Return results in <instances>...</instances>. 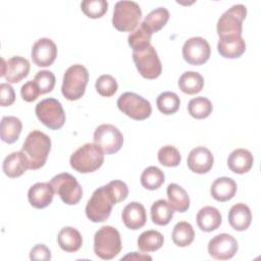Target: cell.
Masks as SVG:
<instances>
[{
    "label": "cell",
    "instance_id": "obj_1",
    "mask_svg": "<svg viewBox=\"0 0 261 261\" xmlns=\"http://www.w3.org/2000/svg\"><path fill=\"white\" fill-rule=\"evenodd\" d=\"M120 200L114 193L110 184L102 186L94 191L92 197L86 206V215L92 222L106 221L113 205L119 203Z\"/></svg>",
    "mask_w": 261,
    "mask_h": 261
},
{
    "label": "cell",
    "instance_id": "obj_2",
    "mask_svg": "<svg viewBox=\"0 0 261 261\" xmlns=\"http://www.w3.org/2000/svg\"><path fill=\"white\" fill-rule=\"evenodd\" d=\"M50 150L51 139L49 136L38 129L31 132L21 147V151L28 160L29 169L36 170L43 167Z\"/></svg>",
    "mask_w": 261,
    "mask_h": 261
},
{
    "label": "cell",
    "instance_id": "obj_3",
    "mask_svg": "<svg viewBox=\"0 0 261 261\" xmlns=\"http://www.w3.org/2000/svg\"><path fill=\"white\" fill-rule=\"evenodd\" d=\"M104 162V152L95 143H86L75 150L69 159L70 166L80 173H90L99 169Z\"/></svg>",
    "mask_w": 261,
    "mask_h": 261
},
{
    "label": "cell",
    "instance_id": "obj_4",
    "mask_svg": "<svg viewBox=\"0 0 261 261\" xmlns=\"http://www.w3.org/2000/svg\"><path fill=\"white\" fill-rule=\"evenodd\" d=\"M121 248L120 234L115 227L104 225L96 231L94 237V252L99 258L103 260L113 259L120 253Z\"/></svg>",
    "mask_w": 261,
    "mask_h": 261
},
{
    "label": "cell",
    "instance_id": "obj_5",
    "mask_svg": "<svg viewBox=\"0 0 261 261\" xmlns=\"http://www.w3.org/2000/svg\"><path fill=\"white\" fill-rule=\"evenodd\" d=\"M89 82V71L82 64L69 66L63 75L61 92L65 99L76 101L85 94Z\"/></svg>",
    "mask_w": 261,
    "mask_h": 261
},
{
    "label": "cell",
    "instance_id": "obj_6",
    "mask_svg": "<svg viewBox=\"0 0 261 261\" xmlns=\"http://www.w3.org/2000/svg\"><path fill=\"white\" fill-rule=\"evenodd\" d=\"M142 10L137 2L118 1L115 3L112 24L119 32H133L139 24Z\"/></svg>",
    "mask_w": 261,
    "mask_h": 261
},
{
    "label": "cell",
    "instance_id": "obj_7",
    "mask_svg": "<svg viewBox=\"0 0 261 261\" xmlns=\"http://www.w3.org/2000/svg\"><path fill=\"white\" fill-rule=\"evenodd\" d=\"M247 15V8L243 4H236L226 10L217 21L219 38L242 37L243 21Z\"/></svg>",
    "mask_w": 261,
    "mask_h": 261
},
{
    "label": "cell",
    "instance_id": "obj_8",
    "mask_svg": "<svg viewBox=\"0 0 261 261\" xmlns=\"http://www.w3.org/2000/svg\"><path fill=\"white\" fill-rule=\"evenodd\" d=\"M55 194L67 205L77 204L83 197V189L76 178L67 172L59 173L50 180Z\"/></svg>",
    "mask_w": 261,
    "mask_h": 261
},
{
    "label": "cell",
    "instance_id": "obj_9",
    "mask_svg": "<svg viewBox=\"0 0 261 261\" xmlns=\"http://www.w3.org/2000/svg\"><path fill=\"white\" fill-rule=\"evenodd\" d=\"M38 119L48 128L59 129L65 122V113L61 103L54 98L40 101L35 109Z\"/></svg>",
    "mask_w": 261,
    "mask_h": 261
},
{
    "label": "cell",
    "instance_id": "obj_10",
    "mask_svg": "<svg viewBox=\"0 0 261 261\" xmlns=\"http://www.w3.org/2000/svg\"><path fill=\"white\" fill-rule=\"evenodd\" d=\"M117 107L126 116L135 120H144L152 112L150 102L133 92L121 94L117 99Z\"/></svg>",
    "mask_w": 261,
    "mask_h": 261
},
{
    "label": "cell",
    "instance_id": "obj_11",
    "mask_svg": "<svg viewBox=\"0 0 261 261\" xmlns=\"http://www.w3.org/2000/svg\"><path fill=\"white\" fill-rule=\"evenodd\" d=\"M133 60L139 73L148 80L157 79L162 71V65L155 48L150 45L141 51H133Z\"/></svg>",
    "mask_w": 261,
    "mask_h": 261
},
{
    "label": "cell",
    "instance_id": "obj_12",
    "mask_svg": "<svg viewBox=\"0 0 261 261\" xmlns=\"http://www.w3.org/2000/svg\"><path fill=\"white\" fill-rule=\"evenodd\" d=\"M94 143L98 145L104 153L114 154L121 149L123 136L116 126L104 123L95 129Z\"/></svg>",
    "mask_w": 261,
    "mask_h": 261
},
{
    "label": "cell",
    "instance_id": "obj_13",
    "mask_svg": "<svg viewBox=\"0 0 261 261\" xmlns=\"http://www.w3.org/2000/svg\"><path fill=\"white\" fill-rule=\"evenodd\" d=\"M211 49L209 43L201 37L188 39L182 46V57L191 65H202L210 57Z\"/></svg>",
    "mask_w": 261,
    "mask_h": 261
},
{
    "label": "cell",
    "instance_id": "obj_14",
    "mask_svg": "<svg viewBox=\"0 0 261 261\" xmlns=\"http://www.w3.org/2000/svg\"><path fill=\"white\" fill-rule=\"evenodd\" d=\"M238 251L237 240L228 233H219L208 243L209 255L217 260H228Z\"/></svg>",
    "mask_w": 261,
    "mask_h": 261
},
{
    "label": "cell",
    "instance_id": "obj_15",
    "mask_svg": "<svg viewBox=\"0 0 261 261\" xmlns=\"http://www.w3.org/2000/svg\"><path fill=\"white\" fill-rule=\"evenodd\" d=\"M31 57L39 67L50 66L57 57V47L49 38H41L32 47Z\"/></svg>",
    "mask_w": 261,
    "mask_h": 261
},
{
    "label": "cell",
    "instance_id": "obj_16",
    "mask_svg": "<svg viewBox=\"0 0 261 261\" xmlns=\"http://www.w3.org/2000/svg\"><path fill=\"white\" fill-rule=\"evenodd\" d=\"M1 76H4L6 82L15 84L28 76L30 72V62L28 59L21 56H13L7 61L3 58Z\"/></svg>",
    "mask_w": 261,
    "mask_h": 261
},
{
    "label": "cell",
    "instance_id": "obj_17",
    "mask_svg": "<svg viewBox=\"0 0 261 261\" xmlns=\"http://www.w3.org/2000/svg\"><path fill=\"white\" fill-rule=\"evenodd\" d=\"M214 158L209 149L203 146H199L191 150L188 155L187 164L191 171L204 174L207 173L213 166Z\"/></svg>",
    "mask_w": 261,
    "mask_h": 261
},
{
    "label": "cell",
    "instance_id": "obj_18",
    "mask_svg": "<svg viewBox=\"0 0 261 261\" xmlns=\"http://www.w3.org/2000/svg\"><path fill=\"white\" fill-rule=\"evenodd\" d=\"M54 194L50 182H37L30 188L28 199L33 207L43 209L51 204Z\"/></svg>",
    "mask_w": 261,
    "mask_h": 261
},
{
    "label": "cell",
    "instance_id": "obj_19",
    "mask_svg": "<svg viewBox=\"0 0 261 261\" xmlns=\"http://www.w3.org/2000/svg\"><path fill=\"white\" fill-rule=\"evenodd\" d=\"M121 219L127 228L137 230L146 224V209L139 202H130L123 208Z\"/></svg>",
    "mask_w": 261,
    "mask_h": 261
},
{
    "label": "cell",
    "instance_id": "obj_20",
    "mask_svg": "<svg viewBox=\"0 0 261 261\" xmlns=\"http://www.w3.org/2000/svg\"><path fill=\"white\" fill-rule=\"evenodd\" d=\"M254 158L249 150L239 148L233 150L227 158L228 168L238 174L248 172L253 166Z\"/></svg>",
    "mask_w": 261,
    "mask_h": 261
},
{
    "label": "cell",
    "instance_id": "obj_21",
    "mask_svg": "<svg viewBox=\"0 0 261 261\" xmlns=\"http://www.w3.org/2000/svg\"><path fill=\"white\" fill-rule=\"evenodd\" d=\"M217 50L222 57L234 59L241 57L245 53L246 43L242 37L219 38Z\"/></svg>",
    "mask_w": 261,
    "mask_h": 261
},
{
    "label": "cell",
    "instance_id": "obj_22",
    "mask_svg": "<svg viewBox=\"0 0 261 261\" xmlns=\"http://www.w3.org/2000/svg\"><path fill=\"white\" fill-rule=\"evenodd\" d=\"M3 172L11 178L18 177L22 175L27 169H29L28 160L22 153V151L12 152L3 161L2 165Z\"/></svg>",
    "mask_w": 261,
    "mask_h": 261
},
{
    "label": "cell",
    "instance_id": "obj_23",
    "mask_svg": "<svg viewBox=\"0 0 261 261\" xmlns=\"http://www.w3.org/2000/svg\"><path fill=\"white\" fill-rule=\"evenodd\" d=\"M252 221V213L250 208L244 203H238L233 205L228 212V222L230 226L238 230H246Z\"/></svg>",
    "mask_w": 261,
    "mask_h": 261
},
{
    "label": "cell",
    "instance_id": "obj_24",
    "mask_svg": "<svg viewBox=\"0 0 261 261\" xmlns=\"http://www.w3.org/2000/svg\"><path fill=\"white\" fill-rule=\"evenodd\" d=\"M197 224L203 231L210 232L217 229L221 224V214L219 210L212 206H205L197 213Z\"/></svg>",
    "mask_w": 261,
    "mask_h": 261
},
{
    "label": "cell",
    "instance_id": "obj_25",
    "mask_svg": "<svg viewBox=\"0 0 261 261\" xmlns=\"http://www.w3.org/2000/svg\"><path fill=\"white\" fill-rule=\"evenodd\" d=\"M211 196L218 202H225L232 199L237 193L236 181L226 176L216 178L210 189Z\"/></svg>",
    "mask_w": 261,
    "mask_h": 261
},
{
    "label": "cell",
    "instance_id": "obj_26",
    "mask_svg": "<svg viewBox=\"0 0 261 261\" xmlns=\"http://www.w3.org/2000/svg\"><path fill=\"white\" fill-rule=\"evenodd\" d=\"M57 242L63 251L72 253L80 250L83 245V238L77 229L71 226H65L58 232Z\"/></svg>",
    "mask_w": 261,
    "mask_h": 261
},
{
    "label": "cell",
    "instance_id": "obj_27",
    "mask_svg": "<svg viewBox=\"0 0 261 261\" xmlns=\"http://www.w3.org/2000/svg\"><path fill=\"white\" fill-rule=\"evenodd\" d=\"M22 129V123L15 116H3L1 119L0 136L1 140L7 144L15 143Z\"/></svg>",
    "mask_w": 261,
    "mask_h": 261
},
{
    "label": "cell",
    "instance_id": "obj_28",
    "mask_svg": "<svg viewBox=\"0 0 261 261\" xmlns=\"http://www.w3.org/2000/svg\"><path fill=\"white\" fill-rule=\"evenodd\" d=\"M168 203L178 212H186L190 207V198L184 188L177 184H170L166 190Z\"/></svg>",
    "mask_w": 261,
    "mask_h": 261
},
{
    "label": "cell",
    "instance_id": "obj_29",
    "mask_svg": "<svg viewBox=\"0 0 261 261\" xmlns=\"http://www.w3.org/2000/svg\"><path fill=\"white\" fill-rule=\"evenodd\" d=\"M204 86L203 76L196 71H186L178 79L179 90L188 95H195L202 91Z\"/></svg>",
    "mask_w": 261,
    "mask_h": 261
},
{
    "label": "cell",
    "instance_id": "obj_30",
    "mask_svg": "<svg viewBox=\"0 0 261 261\" xmlns=\"http://www.w3.org/2000/svg\"><path fill=\"white\" fill-rule=\"evenodd\" d=\"M164 238L161 232L153 229L142 232L138 238V248L145 253L155 252L163 246Z\"/></svg>",
    "mask_w": 261,
    "mask_h": 261
},
{
    "label": "cell",
    "instance_id": "obj_31",
    "mask_svg": "<svg viewBox=\"0 0 261 261\" xmlns=\"http://www.w3.org/2000/svg\"><path fill=\"white\" fill-rule=\"evenodd\" d=\"M150 212L152 221L157 225H166L173 217V208L164 199L154 202Z\"/></svg>",
    "mask_w": 261,
    "mask_h": 261
},
{
    "label": "cell",
    "instance_id": "obj_32",
    "mask_svg": "<svg viewBox=\"0 0 261 261\" xmlns=\"http://www.w3.org/2000/svg\"><path fill=\"white\" fill-rule=\"evenodd\" d=\"M152 35V32L147 28L144 22H142L140 23L139 28L134 30L128 35V45L133 49V51H141L151 45L150 41Z\"/></svg>",
    "mask_w": 261,
    "mask_h": 261
},
{
    "label": "cell",
    "instance_id": "obj_33",
    "mask_svg": "<svg viewBox=\"0 0 261 261\" xmlns=\"http://www.w3.org/2000/svg\"><path fill=\"white\" fill-rule=\"evenodd\" d=\"M172 242L178 247L190 246L195 238V231L193 226L187 221L177 222L172 230Z\"/></svg>",
    "mask_w": 261,
    "mask_h": 261
},
{
    "label": "cell",
    "instance_id": "obj_34",
    "mask_svg": "<svg viewBox=\"0 0 261 261\" xmlns=\"http://www.w3.org/2000/svg\"><path fill=\"white\" fill-rule=\"evenodd\" d=\"M165 180L163 171L156 166L147 167L141 174V185L150 191L159 189Z\"/></svg>",
    "mask_w": 261,
    "mask_h": 261
},
{
    "label": "cell",
    "instance_id": "obj_35",
    "mask_svg": "<svg viewBox=\"0 0 261 261\" xmlns=\"http://www.w3.org/2000/svg\"><path fill=\"white\" fill-rule=\"evenodd\" d=\"M213 110L211 101L206 97H196L188 104L189 114L196 119H204L208 117Z\"/></svg>",
    "mask_w": 261,
    "mask_h": 261
},
{
    "label": "cell",
    "instance_id": "obj_36",
    "mask_svg": "<svg viewBox=\"0 0 261 261\" xmlns=\"http://www.w3.org/2000/svg\"><path fill=\"white\" fill-rule=\"evenodd\" d=\"M169 19V11L165 7H158L152 10L144 19V23L152 34L160 31Z\"/></svg>",
    "mask_w": 261,
    "mask_h": 261
},
{
    "label": "cell",
    "instance_id": "obj_37",
    "mask_svg": "<svg viewBox=\"0 0 261 261\" xmlns=\"http://www.w3.org/2000/svg\"><path fill=\"white\" fill-rule=\"evenodd\" d=\"M156 105L161 113L170 115L174 114L178 110L180 100L179 97L173 92H163L157 97Z\"/></svg>",
    "mask_w": 261,
    "mask_h": 261
},
{
    "label": "cell",
    "instance_id": "obj_38",
    "mask_svg": "<svg viewBox=\"0 0 261 261\" xmlns=\"http://www.w3.org/2000/svg\"><path fill=\"white\" fill-rule=\"evenodd\" d=\"M158 161L160 164L166 167H175L181 161V156L179 151L171 145H166L162 147L157 154Z\"/></svg>",
    "mask_w": 261,
    "mask_h": 261
},
{
    "label": "cell",
    "instance_id": "obj_39",
    "mask_svg": "<svg viewBox=\"0 0 261 261\" xmlns=\"http://www.w3.org/2000/svg\"><path fill=\"white\" fill-rule=\"evenodd\" d=\"M82 11L90 18L102 17L108 8V2L105 0H85L81 3Z\"/></svg>",
    "mask_w": 261,
    "mask_h": 261
},
{
    "label": "cell",
    "instance_id": "obj_40",
    "mask_svg": "<svg viewBox=\"0 0 261 261\" xmlns=\"http://www.w3.org/2000/svg\"><path fill=\"white\" fill-rule=\"evenodd\" d=\"M95 88L101 96L111 97L116 93L118 85H117L116 80L112 75L102 74L97 79Z\"/></svg>",
    "mask_w": 261,
    "mask_h": 261
},
{
    "label": "cell",
    "instance_id": "obj_41",
    "mask_svg": "<svg viewBox=\"0 0 261 261\" xmlns=\"http://www.w3.org/2000/svg\"><path fill=\"white\" fill-rule=\"evenodd\" d=\"M34 82L41 95H44L50 93L54 89L55 75L50 70H41L36 73Z\"/></svg>",
    "mask_w": 261,
    "mask_h": 261
},
{
    "label": "cell",
    "instance_id": "obj_42",
    "mask_svg": "<svg viewBox=\"0 0 261 261\" xmlns=\"http://www.w3.org/2000/svg\"><path fill=\"white\" fill-rule=\"evenodd\" d=\"M20 94L22 99L27 102L35 101L41 95L34 81H29L24 85H22L20 89Z\"/></svg>",
    "mask_w": 261,
    "mask_h": 261
},
{
    "label": "cell",
    "instance_id": "obj_43",
    "mask_svg": "<svg viewBox=\"0 0 261 261\" xmlns=\"http://www.w3.org/2000/svg\"><path fill=\"white\" fill-rule=\"evenodd\" d=\"M15 101V93L9 84L0 85V104L1 106H10Z\"/></svg>",
    "mask_w": 261,
    "mask_h": 261
},
{
    "label": "cell",
    "instance_id": "obj_44",
    "mask_svg": "<svg viewBox=\"0 0 261 261\" xmlns=\"http://www.w3.org/2000/svg\"><path fill=\"white\" fill-rule=\"evenodd\" d=\"M31 260H50L51 252L50 250L43 244H38L32 248L30 252Z\"/></svg>",
    "mask_w": 261,
    "mask_h": 261
},
{
    "label": "cell",
    "instance_id": "obj_45",
    "mask_svg": "<svg viewBox=\"0 0 261 261\" xmlns=\"http://www.w3.org/2000/svg\"><path fill=\"white\" fill-rule=\"evenodd\" d=\"M128 258H130V259H139V260H145V259L152 260V258H151L150 256H148V255H143V254H139V255H138L137 252H133L132 254H128V255H126V256L123 257V259H128Z\"/></svg>",
    "mask_w": 261,
    "mask_h": 261
}]
</instances>
